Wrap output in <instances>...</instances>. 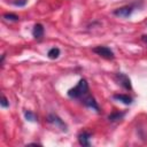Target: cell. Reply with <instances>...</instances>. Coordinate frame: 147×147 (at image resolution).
I'll use <instances>...</instances> for the list:
<instances>
[{
    "instance_id": "1",
    "label": "cell",
    "mask_w": 147,
    "mask_h": 147,
    "mask_svg": "<svg viewBox=\"0 0 147 147\" xmlns=\"http://www.w3.org/2000/svg\"><path fill=\"white\" fill-rule=\"evenodd\" d=\"M88 94V83L86 79H79L78 84L68 91V96L71 99H82Z\"/></svg>"
},
{
    "instance_id": "2",
    "label": "cell",
    "mask_w": 147,
    "mask_h": 147,
    "mask_svg": "<svg viewBox=\"0 0 147 147\" xmlns=\"http://www.w3.org/2000/svg\"><path fill=\"white\" fill-rule=\"evenodd\" d=\"M92 51H93L95 54H98L99 56L103 57V59H107V60H114V59H115L114 52H113L109 47H107V46H96V47H94Z\"/></svg>"
},
{
    "instance_id": "3",
    "label": "cell",
    "mask_w": 147,
    "mask_h": 147,
    "mask_svg": "<svg viewBox=\"0 0 147 147\" xmlns=\"http://www.w3.org/2000/svg\"><path fill=\"white\" fill-rule=\"evenodd\" d=\"M134 10V7L132 5H127V6H123L121 8H117L114 10V15L118 16V17H122V18H126V17H130L132 15Z\"/></svg>"
},
{
    "instance_id": "4",
    "label": "cell",
    "mask_w": 147,
    "mask_h": 147,
    "mask_svg": "<svg viewBox=\"0 0 147 147\" xmlns=\"http://www.w3.org/2000/svg\"><path fill=\"white\" fill-rule=\"evenodd\" d=\"M47 122L51 123V124H53V125H55L56 127L61 129L62 131H67V124L63 122V119H61V118H60L57 115H55V114H49V115L47 116Z\"/></svg>"
},
{
    "instance_id": "5",
    "label": "cell",
    "mask_w": 147,
    "mask_h": 147,
    "mask_svg": "<svg viewBox=\"0 0 147 147\" xmlns=\"http://www.w3.org/2000/svg\"><path fill=\"white\" fill-rule=\"evenodd\" d=\"M115 79H116V82H117L121 86H123L125 90H131V88H132L131 80H130V78H129L125 74H123V72H117V74L115 75Z\"/></svg>"
},
{
    "instance_id": "6",
    "label": "cell",
    "mask_w": 147,
    "mask_h": 147,
    "mask_svg": "<svg viewBox=\"0 0 147 147\" xmlns=\"http://www.w3.org/2000/svg\"><path fill=\"white\" fill-rule=\"evenodd\" d=\"M80 100H82V103H83L84 106H86V107H88V108H91V109L95 110L96 113H99V111H100V107H99L98 102L95 101V99H94L92 95L87 94V95H85L84 98H82Z\"/></svg>"
},
{
    "instance_id": "7",
    "label": "cell",
    "mask_w": 147,
    "mask_h": 147,
    "mask_svg": "<svg viewBox=\"0 0 147 147\" xmlns=\"http://www.w3.org/2000/svg\"><path fill=\"white\" fill-rule=\"evenodd\" d=\"M91 137H92V133L88 132V131H82L79 134H78V142L82 145V146H91Z\"/></svg>"
},
{
    "instance_id": "8",
    "label": "cell",
    "mask_w": 147,
    "mask_h": 147,
    "mask_svg": "<svg viewBox=\"0 0 147 147\" xmlns=\"http://www.w3.org/2000/svg\"><path fill=\"white\" fill-rule=\"evenodd\" d=\"M44 32H45V29H44V25L42 24H40V23L34 24V26L32 29V36H33L34 39L40 40L44 37Z\"/></svg>"
},
{
    "instance_id": "9",
    "label": "cell",
    "mask_w": 147,
    "mask_h": 147,
    "mask_svg": "<svg viewBox=\"0 0 147 147\" xmlns=\"http://www.w3.org/2000/svg\"><path fill=\"white\" fill-rule=\"evenodd\" d=\"M113 98L117 101H121L122 103L124 105H131L133 102V99L129 95V94H122V93H118V94H114Z\"/></svg>"
},
{
    "instance_id": "10",
    "label": "cell",
    "mask_w": 147,
    "mask_h": 147,
    "mask_svg": "<svg viewBox=\"0 0 147 147\" xmlns=\"http://www.w3.org/2000/svg\"><path fill=\"white\" fill-rule=\"evenodd\" d=\"M124 115H125V113H123V111H114L108 115V119L110 122H116V121L122 119L124 117Z\"/></svg>"
},
{
    "instance_id": "11",
    "label": "cell",
    "mask_w": 147,
    "mask_h": 147,
    "mask_svg": "<svg viewBox=\"0 0 147 147\" xmlns=\"http://www.w3.org/2000/svg\"><path fill=\"white\" fill-rule=\"evenodd\" d=\"M60 48H57V47H52L48 52H47V56H48V59H51V60H55V59H57L59 56H60Z\"/></svg>"
},
{
    "instance_id": "12",
    "label": "cell",
    "mask_w": 147,
    "mask_h": 147,
    "mask_svg": "<svg viewBox=\"0 0 147 147\" xmlns=\"http://www.w3.org/2000/svg\"><path fill=\"white\" fill-rule=\"evenodd\" d=\"M2 17L6 21H9V22H17V21H20V17L17 15H15V14H11V13H7Z\"/></svg>"
},
{
    "instance_id": "13",
    "label": "cell",
    "mask_w": 147,
    "mask_h": 147,
    "mask_svg": "<svg viewBox=\"0 0 147 147\" xmlns=\"http://www.w3.org/2000/svg\"><path fill=\"white\" fill-rule=\"evenodd\" d=\"M24 117H25V119L29 121V122H34V121H36V115H34L31 110H25V111H24Z\"/></svg>"
},
{
    "instance_id": "14",
    "label": "cell",
    "mask_w": 147,
    "mask_h": 147,
    "mask_svg": "<svg viewBox=\"0 0 147 147\" xmlns=\"http://www.w3.org/2000/svg\"><path fill=\"white\" fill-rule=\"evenodd\" d=\"M0 105H1V107H2V108H7V107H9V101H8V99H7L5 95H2V96H1Z\"/></svg>"
},
{
    "instance_id": "15",
    "label": "cell",
    "mask_w": 147,
    "mask_h": 147,
    "mask_svg": "<svg viewBox=\"0 0 147 147\" xmlns=\"http://www.w3.org/2000/svg\"><path fill=\"white\" fill-rule=\"evenodd\" d=\"M28 0H18V1H14V5L15 6H18V7H22V6H25Z\"/></svg>"
},
{
    "instance_id": "16",
    "label": "cell",
    "mask_w": 147,
    "mask_h": 147,
    "mask_svg": "<svg viewBox=\"0 0 147 147\" xmlns=\"http://www.w3.org/2000/svg\"><path fill=\"white\" fill-rule=\"evenodd\" d=\"M141 40L147 45V34H142V36H141Z\"/></svg>"
}]
</instances>
